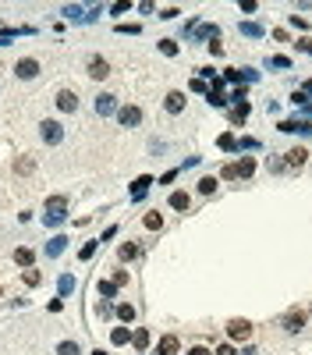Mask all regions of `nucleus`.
<instances>
[{"mask_svg":"<svg viewBox=\"0 0 312 355\" xmlns=\"http://www.w3.org/2000/svg\"><path fill=\"white\" fill-rule=\"evenodd\" d=\"M163 107H167L170 114H181V110H185V92H177V89H174V92H167Z\"/></svg>","mask_w":312,"mask_h":355,"instance_id":"nucleus-11","label":"nucleus"},{"mask_svg":"<svg viewBox=\"0 0 312 355\" xmlns=\"http://www.w3.org/2000/svg\"><path fill=\"white\" fill-rule=\"evenodd\" d=\"M149 185H153V178H149V174H142V178H139V181H135V185H132V188H135V199H142V196H146V188H149Z\"/></svg>","mask_w":312,"mask_h":355,"instance_id":"nucleus-21","label":"nucleus"},{"mask_svg":"<svg viewBox=\"0 0 312 355\" xmlns=\"http://www.w3.org/2000/svg\"><path fill=\"white\" fill-rule=\"evenodd\" d=\"M238 149H259V142H255V139H241V142H238Z\"/></svg>","mask_w":312,"mask_h":355,"instance_id":"nucleus-44","label":"nucleus"},{"mask_svg":"<svg viewBox=\"0 0 312 355\" xmlns=\"http://www.w3.org/2000/svg\"><path fill=\"white\" fill-rule=\"evenodd\" d=\"M302 92H312V78H309V82H305V89H302Z\"/></svg>","mask_w":312,"mask_h":355,"instance_id":"nucleus-49","label":"nucleus"},{"mask_svg":"<svg viewBox=\"0 0 312 355\" xmlns=\"http://www.w3.org/2000/svg\"><path fill=\"white\" fill-rule=\"evenodd\" d=\"M114 110H117V96H110V92L96 96V114H99V117H107V114H114Z\"/></svg>","mask_w":312,"mask_h":355,"instance_id":"nucleus-8","label":"nucleus"},{"mask_svg":"<svg viewBox=\"0 0 312 355\" xmlns=\"http://www.w3.org/2000/svg\"><path fill=\"white\" fill-rule=\"evenodd\" d=\"M14 263H18V267H25V270H29V267H32V263H36V252H32V249H29V245H21V249H14Z\"/></svg>","mask_w":312,"mask_h":355,"instance_id":"nucleus-12","label":"nucleus"},{"mask_svg":"<svg viewBox=\"0 0 312 355\" xmlns=\"http://www.w3.org/2000/svg\"><path fill=\"white\" fill-rule=\"evenodd\" d=\"M14 171H18V174H32V171H36V160H32V156H21Z\"/></svg>","mask_w":312,"mask_h":355,"instance_id":"nucleus-25","label":"nucleus"},{"mask_svg":"<svg viewBox=\"0 0 312 355\" xmlns=\"http://www.w3.org/2000/svg\"><path fill=\"white\" fill-rule=\"evenodd\" d=\"M291 25H295V29H309V21H305V18H298V14H291Z\"/></svg>","mask_w":312,"mask_h":355,"instance_id":"nucleus-45","label":"nucleus"},{"mask_svg":"<svg viewBox=\"0 0 312 355\" xmlns=\"http://www.w3.org/2000/svg\"><path fill=\"white\" fill-rule=\"evenodd\" d=\"M170 206H174V210H188V206H192V196H188V192H170Z\"/></svg>","mask_w":312,"mask_h":355,"instance_id":"nucleus-16","label":"nucleus"},{"mask_svg":"<svg viewBox=\"0 0 312 355\" xmlns=\"http://www.w3.org/2000/svg\"><path fill=\"white\" fill-rule=\"evenodd\" d=\"M128 7H132V4H128V0H117V4H114V7H110V11H114V14H124V11H128Z\"/></svg>","mask_w":312,"mask_h":355,"instance_id":"nucleus-43","label":"nucleus"},{"mask_svg":"<svg viewBox=\"0 0 312 355\" xmlns=\"http://www.w3.org/2000/svg\"><path fill=\"white\" fill-rule=\"evenodd\" d=\"M206 103H210V107H227V100H224V92H213V89L206 92Z\"/></svg>","mask_w":312,"mask_h":355,"instance_id":"nucleus-28","label":"nucleus"},{"mask_svg":"<svg viewBox=\"0 0 312 355\" xmlns=\"http://www.w3.org/2000/svg\"><path fill=\"white\" fill-rule=\"evenodd\" d=\"M280 323H284V330H291V334H298V330L305 327V313H302V309H291V313H288V316H284Z\"/></svg>","mask_w":312,"mask_h":355,"instance_id":"nucleus-6","label":"nucleus"},{"mask_svg":"<svg viewBox=\"0 0 312 355\" xmlns=\"http://www.w3.org/2000/svg\"><path fill=\"white\" fill-rule=\"evenodd\" d=\"M117 316H121L124 323H132V320H135V305H128V302H124V305H117Z\"/></svg>","mask_w":312,"mask_h":355,"instance_id":"nucleus-29","label":"nucleus"},{"mask_svg":"<svg viewBox=\"0 0 312 355\" xmlns=\"http://www.w3.org/2000/svg\"><path fill=\"white\" fill-rule=\"evenodd\" d=\"M96 291H99L103 298H114V291H117V284H114V281H99V284H96Z\"/></svg>","mask_w":312,"mask_h":355,"instance_id":"nucleus-27","label":"nucleus"},{"mask_svg":"<svg viewBox=\"0 0 312 355\" xmlns=\"http://www.w3.org/2000/svg\"><path fill=\"white\" fill-rule=\"evenodd\" d=\"M117 256L128 263V259H135V256H139V249H135V245H121V249H117Z\"/></svg>","mask_w":312,"mask_h":355,"instance_id":"nucleus-32","label":"nucleus"},{"mask_svg":"<svg viewBox=\"0 0 312 355\" xmlns=\"http://www.w3.org/2000/svg\"><path fill=\"white\" fill-rule=\"evenodd\" d=\"M64 14H68V18H82V7H78V4H68Z\"/></svg>","mask_w":312,"mask_h":355,"instance_id":"nucleus-40","label":"nucleus"},{"mask_svg":"<svg viewBox=\"0 0 312 355\" xmlns=\"http://www.w3.org/2000/svg\"><path fill=\"white\" fill-rule=\"evenodd\" d=\"M241 32L252 36V39H259V36H263V25H255V21H241Z\"/></svg>","mask_w":312,"mask_h":355,"instance_id":"nucleus-24","label":"nucleus"},{"mask_svg":"<svg viewBox=\"0 0 312 355\" xmlns=\"http://www.w3.org/2000/svg\"><path fill=\"white\" fill-rule=\"evenodd\" d=\"M92 355H107V352H103V348H96V352H92Z\"/></svg>","mask_w":312,"mask_h":355,"instance_id":"nucleus-50","label":"nucleus"},{"mask_svg":"<svg viewBox=\"0 0 312 355\" xmlns=\"http://www.w3.org/2000/svg\"><path fill=\"white\" fill-rule=\"evenodd\" d=\"M188 89H192V92H210V89H206V82H202V78H192V82H188Z\"/></svg>","mask_w":312,"mask_h":355,"instance_id":"nucleus-36","label":"nucleus"},{"mask_svg":"<svg viewBox=\"0 0 312 355\" xmlns=\"http://www.w3.org/2000/svg\"><path fill=\"white\" fill-rule=\"evenodd\" d=\"M96 313H99V316H103V320H107V316H110V313H114V305H110V302H107V298H103V302H99V305H96Z\"/></svg>","mask_w":312,"mask_h":355,"instance_id":"nucleus-38","label":"nucleus"},{"mask_svg":"<svg viewBox=\"0 0 312 355\" xmlns=\"http://www.w3.org/2000/svg\"><path fill=\"white\" fill-rule=\"evenodd\" d=\"M114 284L124 288V284H128V270H117V274H114Z\"/></svg>","mask_w":312,"mask_h":355,"instance_id":"nucleus-41","label":"nucleus"},{"mask_svg":"<svg viewBox=\"0 0 312 355\" xmlns=\"http://www.w3.org/2000/svg\"><path fill=\"white\" fill-rule=\"evenodd\" d=\"M231 121H234V125H245V121H248V103H238V107H234Z\"/></svg>","mask_w":312,"mask_h":355,"instance_id":"nucleus-19","label":"nucleus"},{"mask_svg":"<svg viewBox=\"0 0 312 355\" xmlns=\"http://www.w3.org/2000/svg\"><path fill=\"white\" fill-rule=\"evenodd\" d=\"M89 75H92V78H107V75H110V64H107L103 57H92V61H89Z\"/></svg>","mask_w":312,"mask_h":355,"instance_id":"nucleus-13","label":"nucleus"},{"mask_svg":"<svg viewBox=\"0 0 312 355\" xmlns=\"http://www.w3.org/2000/svg\"><path fill=\"white\" fill-rule=\"evenodd\" d=\"M217 146H220V149H224V153H234V149H238V139H234L231 132H224V135H220V139H217Z\"/></svg>","mask_w":312,"mask_h":355,"instance_id":"nucleus-20","label":"nucleus"},{"mask_svg":"<svg viewBox=\"0 0 312 355\" xmlns=\"http://www.w3.org/2000/svg\"><path fill=\"white\" fill-rule=\"evenodd\" d=\"M39 132H43V142H50V146H57V142L64 139L61 121H43V125H39Z\"/></svg>","mask_w":312,"mask_h":355,"instance_id":"nucleus-4","label":"nucleus"},{"mask_svg":"<svg viewBox=\"0 0 312 355\" xmlns=\"http://www.w3.org/2000/svg\"><path fill=\"white\" fill-rule=\"evenodd\" d=\"M227 338H231V341H248V338H252V323H248V320H231V323H227Z\"/></svg>","mask_w":312,"mask_h":355,"instance_id":"nucleus-3","label":"nucleus"},{"mask_svg":"<svg viewBox=\"0 0 312 355\" xmlns=\"http://www.w3.org/2000/svg\"><path fill=\"white\" fill-rule=\"evenodd\" d=\"M252 171H255V160H252V156H241V160H234V163H227V167H224V171H220V174H224V178H252Z\"/></svg>","mask_w":312,"mask_h":355,"instance_id":"nucleus-1","label":"nucleus"},{"mask_svg":"<svg viewBox=\"0 0 312 355\" xmlns=\"http://www.w3.org/2000/svg\"><path fill=\"white\" fill-rule=\"evenodd\" d=\"M132 345H135L139 352H146V348H149V330H142V327H139V330L132 334Z\"/></svg>","mask_w":312,"mask_h":355,"instance_id":"nucleus-18","label":"nucleus"},{"mask_svg":"<svg viewBox=\"0 0 312 355\" xmlns=\"http://www.w3.org/2000/svg\"><path fill=\"white\" fill-rule=\"evenodd\" d=\"M217 355H238V352H234V345H220V348H217Z\"/></svg>","mask_w":312,"mask_h":355,"instance_id":"nucleus-46","label":"nucleus"},{"mask_svg":"<svg viewBox=\"0 0 312 355\" xmlns=\"http://www.w3.org/2000/svg\"><path fill=\"white\" fill-rule=\"evenodd\" d=\"M68 217V199L64 196H50L46 199V224H61Z\"/></svg>","mask_w":312,"mask_h":355,"instance_id":"nucleus-2","label":"nucleus"},{"mask_svg":"<svg viewBox=\"0 0 312 355\" xmlns=\"http://www.w3.org/2000/svg\"><path fill=\"white\" fill-rule=\"evenodd\" d=\"M305 160H309V153H305V149H302V146H298V149H291V153H288V167H302V163H305Z\"/></svg>","mask_w":312,"mask_h":355,"instance_id":"nucleus-17","label":"nucleus"},{"mask_svg":"<svg viewBox=\"0 0 312 355\" xmlns=\"http://www.w3.org/2000/svg\"><path fill=\"white\" fill-rule=\"evenodd\" d=\"M57 355H78V345L75 341H61V345H57Z\"/></svg>","mask_w":312,"mask_h":355,"instance_id":"nucleus-33","label":"nucleus"},{"mask_svg":"<svg viewBox=\"0 0 312 355\" xmlns=\"http://www.w3.org/2000/svg\"><path fill=\"white\" fill-rule=\"evenodd\" d=\"M21 281L29 284V288H36V284L43 281V274H39V270H32V267H29V270H25V274H21Z\"/></svg>","mask_w":312,"mask_h":355,"instance_id":"nucleus-26","label":"nucleus"},{"mask_svg":"<svg viewBox=\"0 0 312 355\" xmlns=\"http://www.w3.org/2000/svg\"><path fill=\"white\" fill-rule=\"evenodd\" d=\"M270 68H291V61H288V57H280V54H277V57H270Z\"/></svg>","mask_w":312,"mask_h":355,"instance_id":"nucleus-35","label":"nucleus"},{"mask_svg":"<svg viewBox=\"0 0 312 355\" xmlns=\"http://www.w3.org/2000/svg\"><path fill=\"white\" fill-rule=\"evenodd\" d=\"M57 107H61L64 114H71V110H78V96L71 89H61V92H57Z\"/></svg>","mask_w":312,"mask_h":355,"instance_id":"nucleus-10","label":"nucleus"},{"mask_svg":"<svg viewBox=\"0 0 312 355\" xmlns=\"http://www.w3.org/2000/svg\"><path fill=\"white\" fill-rule=\"evenodd\" d=\"M220 78H224V82H241V71H224V75H220Z\"/></svg>","mask_w":312,"mask_h":355,"instance_id":"nucleus-42","label":"nucleus"},{"mask_svg":"<svg viewBox=\"0 0 312 355\" xmlns=\"http://www.w3.org/2000/svg\"><path fill=\"white\" fill-rule=\"evenodd\" d=\"M213 188H217V178H202V181H199V192H202V196H210Z\"/></svg>","mask_w":312,"mask_h":355,"instance_id":"nucleus-34","label":"nucleus"},{"mask_svg":"<svg viewBox=\"0 0 312 355\" xmlns=\"http://www.w3.org/2000/svg\"><path fill=\"white\" fill-rule=\"evenodd\" d=\"M298 50H305V54H312V39H298Z\"/></svg>","mask_w":312,"mask_h":355,"instance_id":"nucleus-47","label":"nucleus"},{"mask_svg":"<svg viewBox=\"0 0 312 355\" xmlns=\"http://www.w3.org/2000/svg\"><path fill=\"white\" fill-rule=\"evenodd\" d=\"M57 288H61V298H64L68 291H75V277H71V274H61V281H57Z\"/></svg>","mask_w":312,"mask_h":355,"instance_id":"nucleus-23","label":"nucleus"},{"mask_svg":"<svg viewBox=\"0 0 312 355\" xmlns=\"http://www.w3.org/2000/svg\"><path fill=\"white\" fill-rule=\"evenodd\" d=\"M128 338H132L128 327H114V330H110V341H114V345H128Z\"/></svg>","mask_w":312,"mask_h":355,"instance_id":"nucleus-22","label":"nucleus"},{"mask_svg":"<svg viewBox=\"0 0 312 355\" xmlns=\"http://www.w3.org/2000/svg\"><path fill=\"white\" fill-rule=\"evenodd\" d=\"M92 252H96V242H85V245H82V252H78V256H82V259H92Z\"/></svg>","mask_w":312,"mask_h":355,"instance_id":"nucleus-37","label":"nucleus"},{"mask_svg":"<svg viewBox=\"0 0 312 355\" xmlns=\"http://www.w3.org/2000/svg\"><path fill=\"white\" fill-rule=\"evenodd\" d=\"M146 227H149V231H160V227H163V217H160V213H146Z\"/></svg>","mask_w":312,"mask_h":355,"instance_id":"nucleus-30","label":"nucleus"},{"mask_svg":"<svg viewBox=\"0 0 312 355\" xmlns=\"http://www.w3.org/2000/svg\"><path fill=\"white\" fill-rule=\"evenodd\" d=\"M117 121L124 128H135V125H142V110L139 107H117Z\"/></svg>","mask_w":312,"mask_h":355,"instance_id":"nucleus-5","label":"nucleus"},{"mask_svg":"<svg viewBox=\"0 0 312 355\" xmlns=\"http://www.w3.org/2000/svg\"><path fill=\"white\" fill-rule=\"evenodd\" d=\"M156 355H177V338H174V334L160 338V345H156Z\"/></svg>","mask_w":312,"mask_h":355,"instance_id":"nucleus-14","label":"nucleus"},{"mask_svg":"<svg viewBox=\"0 0 312 355\" xmlns=\"http://www.w3.org/2000/svg\"><path fill=\"white\" fill-rule=\"evenodd\" d=\"M14 75H18V78H36V75H39V61H32V57H21V61L14 64Z\"/></svg>","mask_w":312,"mask_h":355,"instance_id":"nucleus-7","label":"nucleus"},{"mask_svg":"<svg viewBox=\"0 0 312 355\" xmlns=\"http://www.w3.org/2000/svg\"><path fill=\"white\" fill-rule=\"evenodd\" d=\"M280 132H288V135H312V125L309 121H280Z\"/></svg>","mask_w":312,"mask_h":355,"instance_id":"nucleus-9","label":"nucleus"},{"mask_svg":"<svg viewBox=\"0 0 312 355\" xmlns=\"http://www.w3.org/2000/svg\"><path fill=\"white\" fill-rule=\"evenodd\" d=\"M64 249H68V238H64V234H57V238L46 242V256H61Z\"/></svg>","mask_w":312,"mask_h":355,"instance_id":"nucleus-15","label":"nucleus"},{"mask_svg":"<svg viewBox=\"0 0 312 355\" xmlns=\"http://www.w3.org/2000/svg\"><path fill=\"white\" fill-rule=\"evenodd\" d=\"M160 54L174 57V54H177V43H174V39H160Z\"/></svg>","mask_w":312,"mask_h":355,"instance_id":"nucleus-31","label":"nucleus"},{"mask_svg":"<svg viewBox=\"0 0 312 355\" xmlns=\"http://www.w3.org/2000/svg\"><path fill=\"white\" fill-rule=\"evenodd\" d=\"M188 355H210V348H202V345H199V348H192Z\"/></svg>","mask_w":312,"mask_h":355,"instance_id":"nucleus-48","label":"nucleus"},{"mask_svg":"<svg viewBox=\"0 0 312 355\" xmlns=\"http://www.w3.org/2000/svg\"><path fill=\"white\" fill-rule=\"evenodd\" d=\"M291 103H295V107H305V103H309V96H305V92H302V89H298V92H295V96H291Z\"/></svg>","mask_w":312,"mask_h":355,"instance_id":"nucleus-39","label":"nucleus"}]
</instances>
